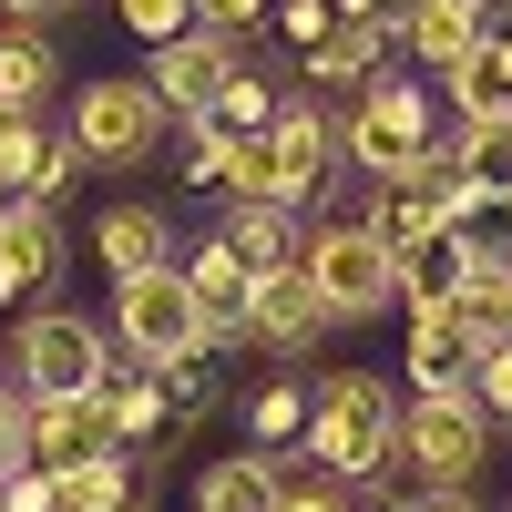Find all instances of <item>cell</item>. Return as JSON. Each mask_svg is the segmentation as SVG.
I'll return each instance as SVG.
<instances>
[{
  "label": "cell",
  "instance_id": "obj_25",
  "mask_svg": "<svg viewBox=\"0 0 512 512\" xmlns=\"http://www.w3.org/2000/svg\"><path fill=\"white\" fill-rule=\"evenodd\" d=\"M277 103H287L277 82L256 72V62H236V72H226V93L205 103V134H267V123H277Z\"/></svg>",
  "mask_w": 512,
  "mask_h": 512
},
{
  "label": "cell",
  "instance_id": "obj_20",
  "mask_svg": "<svg viewBox=\"0 0 512 512\" xmlns=\"http://www.w3.org/2000/svg\"><path fill=\"white\" fill-rule=\"evenodd\" d=\"M103 420H113V441H134V451H164V441H175V410H164L154 369H113V379H103Z\"/></svg>",
  "mask_w": 512,
  "mask_h": 512
},
{
  "label": "cell",
  "instance_id": "obj_1",
  "mask_svg": "<svg viewBox=\"0 0 512 512\" xmlns=\"http://www.w3.org/2000/svg\"><path fill=\"white\" fill-rule=\"evenodd\" d=\"M297 451H308V472H328V482H379L400 461V400H390V379H369V369L318 379Z\"/></svg>",
  "mask_w": 512,
  "mask_h": 512
},
{
  "label": "cell",
  "instance_id": "obj_2",
  "mask_svg": "<svg viewBox=\"0 0 512 512\" xmlns=\"http://www.w3.org/2000/svg\"><path fill=\"white\" fill-rule=\"evenodd\" d=\"M113 369L123 359H113V328L103 318L52 308V297L21 308V328H11V390H31V400H93Z\"/></svg>",
  "mask_w": 512,
  "mask_h": 512
},
{
  "label": "cell",
  "instance_id": "obj_32",
  "mask_svg": "<svg viewBox=\"0 0 512 512\" xmlns=\"http://www.w3.org/2000/svg\"><path fill=\"white\" fill-rule=\"evenodd\" d=\"M277 0H195V31H226V41H256Z\"/></svg>",
  "mask_w": 512,
  "mask_h": 512
},
{
  "label": "cell",
  "instance_id": "obj_10",
  "mask_svg": "<svg viewBox=\"0 0 512 512\" xmlns=\"http://www.w3.org/2000/svg\"><path fill=\"white\" fill-rule=\"evenodd\" d=\"M328 338V308H318V287L297 277V267H267L246 287V349H267V359H308Z\"/></svg>",
  "mask_w": 512,
  "mask_h": 512
},
{
  "label": "cell",
  "instance_id": "obj_40",
  "mask_svg": "<svg viewBox=\"0 0 512 512\" xmlns=\"http://www.w3.org/2000/svg\"><path fill=\"white\" fill-rule=\"evenodd\" d=\"M492 62H502V82H512V21H492Z\"/></svg>",
  "mask_w": 512,
  "mask_h": 512
},
{
  "label": "cell",
  "instance_id": "obj_28",
  "mask_svg": "<svg viewBox=\"0 0 512 512\" xmlns=\"http://www.w3.org/2000/svg\"><path fill=\"white\" fill-rule=\"evenodd\" d=\"M154 390H164V410H175V431L195 410H216V349H175V359H154Z\"/></svg>",
  "mask_w": 512,
  "mask_h": 512
},
{
  "label": "cell",
  "instance_id": "obj_31",
  "mask_svg": "<svg viewBox=\"0 0 512 512\" xmlns=\"http://www.w3.org/2000/svg\"><path fill=\"white\" fill-rule=\"evenodd\" d=\"M461 400H472V410L492 420V431H512V338L472 359V390H461Z\"/></svg>",
  "mask_w": 512,
  "mask_h": 512
},
{
  "label": "cell",
  "instance_id": "obj_29",
  "mask_svg": "<svg viewBox=\"0 0 512 512\" xmlns=\"http://www.w3.org/2000/svg\"><path fill=\"white\" fill-rule=\"evenodd\" d=\"M297 431H308V390H297V369H287V379H267V390L246 400V441L277 451V441H297Z\"/></svg>",
  "mask_w": 512,
  "mask_h": 512
},
{
  "label": "cell",
  "instance_id": "obj_9",
  "mask_svg": "<svg viewBox=\"0 0 512 512\" xmlns=\"http://www.w3.org/2000/svg\"><path fill=\"white\" fill-rule=\"evenodd\" d=\"M103 451H123V441H113V420H103V390H93V400H31L21 472L62 482V472H82V461H103Z\"/></svg>",
  "mask_w": 512,
  "mask_h": 512
},
{
  "label": "cell",
  "instance_id": "obj_42",
  "mask_svg": "<svg viewBox=\"0 0 512 512\" xmlns=\"http://www.w3.org/2000/svg\"><path fill=\"white\" fill-rule=\"evenodd\" d=\"M492 216H502V226H512V195H492Z\"/></svg>",
  "mask_w": 512,
  "mask_h": 512
},
{
  "label": "cell",
  "instance_id": "obj_4",
  "mask_svg": "<svg viewBox=\"0 0 512 512\" xmlns=\"http://www.w3.org/2000/svg\"><path fill=\"white\" fill-rule=\"evenodd\" d=\"M72 164H103V175H123V164H144L164 144V103H154V82L134 72H103V82H82L72 93Z\"/></svg>",
  "mask_w": 512,
  "mask_h": 512
},
{
  "label": "cell",
  "instance_id": "obj_36",
  "mask_svg": "<svg viewBox=\"0 0 512 512\" xmlns=\"http://www.w3.org/2000/svg\"><path fill=\"white\" fill-rule=\"evenodd\" d=\"M21 431H31V390H11V379H0V482L21 472Z\"/></svg>",
  "mask_w": 512,
  "mask_h": 512
},
{
  "label": "cell",
  "instance_id": "obj_38",
  "mask_svg": "<svg viewBox=\"0 0 512 512\" xmlns=\"http://www.w3.org/2000/svg\"><path fill=\"white\" fill-rule=\"evenodd\" d=\"M420 11H431V0H359V21H369V31H390V41H400Z\"/></svg>",
  "mask_w": 512,
  "mask_h": 512
},
{
  "label": "cell",
  "instance_id": "obj_34",
  "mask_svg": "<svg viewBox=\"0 0 512 512\" xmlns=\"http://www.w3.org/2000/svg\"><path fill=\"white\" fill-rule=\"evenodd\" d=\"M226 144L236 134H205V123H195V144H185V185L195 195H226Z\"/></svg>",
  "mask_w": 512,
  "mask_h": 512
},
{
  "label": "cell",
  "instance_id": "obj_7",
  "mask_svg": "<svg viewBox=\"0 0 512 512\" xmlns=\"http://www.w3.org/2000/svg\"><path fill=\"white\" fill-rule=\"evenodd\" d=\"M492 441H502V431H492V420L461 400V390H451V400H410V410H400V472H410V482H482Z\"/></svg>",
  "mask_w": 512,
  "mask_h": 512
},
{
  "label": "cell",
  "instance_id": "obj_37",
  "mask_svg": "<svg viewBox=\"0 0 512 512\" xmlns=\"http://www.w3.org/2000/svg\"><path fill=\"white\" fill-rule=\"evenodd\" d=\"M400 512H482V492H472V482H420Z\"/></svg>",
  "mask_w": 512,
  "mask_h": 512
},
{
  "label": "cell",
  "instance_id": "obj_27",
  "mask_svg": "<svg viewBox=\"0 0 512 512\" xmlns=\"http://www.w3.org/2000/svg\"><path fill=\"white\" fill-rule=\"evenodd\" d=\"M441 82H451V113H461V123H502V113H512V82H502V62H492V41H482V52H461Z\"/></svg>",
  "mask_w": 512,
  "mask_h": 512
},
{
  "label": "cell",
  "instance_id": "obj_5",
  "mask_svg": "<svg viewBox=\"0 0 512 512\" xmlns=\"http://www.w3.org/2000/svg\"><path fill=\"white\" fill-rule=\"evenodd\" d=\"M297 277L318 287L328 328H349V318H379V308H390V246H379L359 216H328L308 246H297Z\"/></svg>",
  "mask_w": 512,
  "mask_h": 512
},
{
  "label": "cell",
  "instance_id": "obj_43",
  "mask_svg": "<svg viewBox=\"0 0 512 512\" xmlns=\"http://www.w3.org/2000/svg\"><path fill=\"white\" fill-rule=\"evenodd\" d=\"M482 11H492V21H502V11H512V0H482Z\"/></svg>",
  "mask_w": 512,
  "mask_h": 512
},
{
  "label": "cell",
  "instance_id": "obj_24",
  "mask_svg": "<svg viewBox=\"0 0 512 512\" xmlns=\"http://www.w3.org/2000/svg\"><path fill=\"white\" fill-rule=\"evenodd\" d=\"M52 512H144V472L123 451H103V461H82V472L52 482Z\"/></svg>",
  "mask_w": 512,
  "mask_h": 512
},
{
  "label": "cell",
  "instance_id": "obj_21",
  "mask_svg": "<svg viewBox=\"0 0 512 512\" xmlns=\"http://www.w3.org/2000/svg\"><path fill=\"white\" fill-rule=\"evenodd\" d=\"M216 236L236 246V267H246V277H267V267H297V246H308L287 205H226V226H216Z\"/></svg>",
  "mask_w": 512,
  "mask_h": 512
},
{
  "label": "cell",
  "instance_id": "obj_6",
  "mask_svg": "<svg viewBox=\"0 0 512 512\" xmlns=\"http://www.w3.org/2000/svg\"><path fill=\"white\" fill-rule=\"evenodd\" d=\"M113 359L123 369H154V359H175V349H205V318H195V297L175 267H144V277H113Z\"/></svg>",
  "mask_w": 512,
  "mask_h": 512
},
{
  "label": "cell",
  "instance_id": "obj_12",
  "mask_svg": "<svg viewBox=\"0 0 512 512\" xmlns=\"http://www.w3.org/2000/svg\"><path fill=\"white\" fill-rule=\"evenodd\" d=\"M482 256H472V236L461 226H431V236H410L400 256H390V308H451V287L472 277Z\"/></svg>",
  "mask_w": 512,
  "mask_h": 512
},
{
  "label": "cell",
  "instance_id": "obj_18",
  "mask_svg": "<svg viewBox=\"0 0 512 512\" xmlns=\"http://www.w3.org/2000/svg\"><path fill=\"white\" fill-rule=\"evenodd\" d=\"M482 41H492V11H482V0H431V11L400 31V52H410L420 72H451L461 52H482Z\"/></svg>",
  "mask_w": 512,
  "mask_h": 512
},
{
  "label": "cell",
  "instance_id": "obj_41",
  "mask_svg": "<svg viewBox=\"0 0 512 512\" xmlns=\"http://www.w3.org/2000/svg\"><path fill=\"white\" fill-rule=\"evenodd\" d=\"M0 308H31V297H21V287H11V267H0Z\"/></svg>",
  "mask_w": 512,
  "mask_h": 512
},
{
  "label": "cell",
  "instance_id": "obj_11",
  "mask_svg": "<svg viewBox=\"0 0 512 512\" xmlns=\"http://www.w3.org/2000/svg\"><path fill=\"white\" fill-rule=\"evenodd\" d=\"M267 144H277V195H287V216H297V205H318V195H328V164H338L328 103H277Z\"/></svg>",
  "mask_w": 512,
  "mask_h": 512
},
{
  "label": "cell",
  "instance_id": "obj_35",
  "mask_svg": "<svg viewBox=\"0 0 512 512\" xmlns=\"http://www.w3.org/2000/svg\"><path fill=\"white\" fill-rule=\"evenodd\" d=\"M328 21H338L328 0H277V11H267V31H277V41H297V52H308V41H318Z\"/></svg>",
  "mask_w": 512,
  "mask_h": 512
},
{
  "label": "cell",
  "instance_id": "obj_26",
  "mask_svg": "<svg viewBox=\"0 0 512 512\" xmlns=\"http://www.w3.org/2000/svg\"><path fill=\"white\" fill-rule=\"evenodd\" d=\"M451 175L472 185V195H512V113H502V123H461Z\"/></svg>",
  "mask_w": 512,
  "mask_h": 512
},
{
  "label": "cell",
  "instance_id": "obj_13",
  "mask_svg": "<svg viewBox=\"0 0 512 512\" xmlns=\"http://www.w3.org/2000/svg\"><path fill=\"white\" fill-rule=\"evenodd\" d=\"M175 277H185V297H195V318H205V349H226V338H246V267H236V246L226 236H205L195 256H175Z\"/></svg>",
  "mask_w": 512,
  "mask_h": 512
},
{
  "label": "cell",
  "instance_id": "obj_30",
  "mask_svg": "<svg viewBox=\"0 0 512 512\" xmlns=\"http://www.w3.org/2000/svg\"><path fill=\"white\" fill-rule=\"evenodd\" d=\"M113 21H123V41L164 52V41H185V31H195V0H113Z\"/></svg>",
  "mask_w": 512,
  "mask_h": 512
},
{
  "label": "cell",
  "instance_id": "obj_15",
  "mask_svg": "<svg viewBox=\"0 0 512 512\" xmlns=\"http://www.w3.org/2000/svg\"><path fill=\"white\" fill-rule=\"evenodd\" d=\"M390 52H400L390 31H369V21H328L297 62H308V82H318V93H359V82H379V72H390Z\"/></svg>",
  "mask_w": 512,
  "mask_h": 512
},
{
  "label": "cell",
  "instance_id": "obj_14",
  "mask_svg": "<svg viewBox=\"0 0 512 512\" xmlns=\"http://www.w3.org/2000/svg\"><path fill=\"white\" fill-rule=\"evenodd\" d=\"M472 338H461L451 308H410V390L420 400H451V390H472Z\"/></svg>",
  "mask_w": 512,
  "mask_h": 512
},
{
  "label": "cell",
  "instance_id": "obj_16",
  "mask_svg": "<svg viewBox=\"0 0 512 512\" xmlns=\"http://www.w3.org/2000/svg\"><path fill=\"white\" fill-rule=\"evenodd\" d=\"M0 267H11L21 297H52V277H62V216L52 205H0Z\"/></svg>",
  "mask_w": 512,
  "mask_h": 512
},
{
  "label": "cell",
  "instance_id": "obj_39",
  "mask_svg": "<svg viewBox=\"0 0 512 512\" xmlns=\"http://www.w3.org/2000/svg\"><path fill=\"white\" fill-rule=\"evenodd\" d=\"M72 0H0V21H21V31H41V21H62Z\"/></svg>",
  "mask_w": 512,
  "mask_h": 512
},
{
  "label": "cell",
  "instance_id": "obj_23",
  "mask_svg": "<svg viewBox=\"0 0 512 512\" xmlns=\"http://www.w3.org/2000/svg\"><path fill=\"white\" fill-rule=\"evenodd\" d=\"M451 318H461L472 349H502V338H512V256H492V267H472L451 287Z\"/></svg>",
  "mask_w": 512,
  "mask_h": 512
},
{
  "label": "cell",
  "instance_id": "obj_44",
  "mask_svg": "<svg viewBox=\"0 0 512 512\" xmlns=\"http://www.w3.org/2000/svg\"><path fill=\"white\" fill-rule=\"evenodd\" d=\"M0 205H11V195H0Z\"/></svg>",
  "mask_w": 512,
  "mask_h": 512
},
{
  "label": "cell",
  "instance_id": "obj_33",
  "mask_svg": "<svg viewBox=\"0 0 512 512\" xmlns=\"http://www.w3.org/2000/svg\"><path fill=\"white\" fill-rule=\"evenodd\" d=\"M277 512H359V492L328 482V472H308V482H277Z\"/></svg>",
  "mask_w": 512,
  "mask_h": 512
},
{
  "label": "cell",
  "instance_id": "obj_22",
  "mask_svg": "<svg viewBox=\"0 0 512 512\" xmlns=\"http://www.w3.org/2000/svg\"><path fill=\"white\" fill-rule=\"evenodd\" d=\"M277 461L267 451H236V461H205L195 472V512H277Z\"/></svg>",
  "mask_w": 512,
  "mask_h": 512
},
{
  "label": "cell",
  "instance_id": "obj_19",
  "mask_svg": "<svg viewBox=\"0 0 512 512\" xmlns=\"http://www.w3.org/2000/svg\"><path fill=\"white\" fill-rule=\"evenodd\" d=\"M52 82H62V52H52V31H21V21H0V113H41V103H52Z\"/></svg>",
  "mask_w": 512,
  "mask_h": 512
},
{
  "label": "cell",
  "instance_id": "obj_3",
  "mask_svg": "<svg viewBox=\"0 0 512 512\" xmlns=\"http://www.w3.org/2000/svg\"><path fill=\"white\" fill-rule=\"evenodd\" d=\"M328 134H338V154L379 185V175H410V164L441 144V103H431V82L379 72V82H359V93H349V113H328Z\"/></svg>",
  "mask_w": 512,
  "mask_h": 512
},
{
  "label": "cell",
  "instance_id": "obj_17",
  "mask_svg": "<svg viewBox=\"0 0 512 512\" xmlns=\"http://www.w3.org/2000/svg\"><path fill=\"white\" fill-rule=\"evenodd\" d=\"M93 256H103V277L175 267V226H164L154 205H103V216H93Z\"/></svg>",
  "mask_w": 512,
  "mask_h": 512
},
{
  "label": "cell",
  "instance_id": "obj_8",
  "mask_svg": "<svg viewBox=\"0 0 512 512\" xmlns=\"http://www.w3.org/2000/svg\"><path fill=\"white\" fill-rule=\"evenodd\" d=\"M246 62V41H226V31H185V41H164L154 52V103H164V123H205V103L226 93V72Z\"/></svg>",
  "mask_w": 512,
  "mask_h": 512
}]
</instances>
